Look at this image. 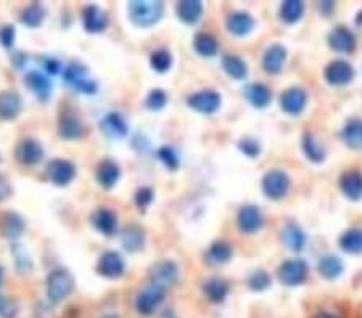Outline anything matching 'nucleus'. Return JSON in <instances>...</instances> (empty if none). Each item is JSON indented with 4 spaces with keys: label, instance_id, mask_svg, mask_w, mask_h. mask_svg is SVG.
I'll use <instances>...</instances> for the list:
<instances>
[{
    "label": "nucleus",
    "instance_id": "f257e3e1",
    "mask_svg": "<svg viewBox=\"0 0 362 318\" xmlns=\"http://www.w3.org/2000/svg\"><path fill=\"white\" fill-rule=\"evenodd\" d=\"M75 276L68 269H55L47 275L45 294L50 304H61L75 291Z\"/></svg>",
    "mask_w": 362,
    "mask_h": 318
},
{
    "label": "nucleus",
    "instance_id": "f03ea898",
    "mask_svg": "<svg viewBox=\"0 0 362 318\" xmlns=\"http://www.w3.org/2000/svg\"><path fill=\"white\" fill-rule=\"evenodd\" d=\"M130 22L139 28H151L158 24L165 13V5L158 0H134L128 5Z\"/></svg>",
    "mask_w": 362,
    "mask_h": 318
},
{
    "label": "nucleus",
    "instance_id": "7ed1b4c3",
    "mask_svg": "<svg viewBox=\"0 0 362 318\" xmlns=\"http://www.w3.org/2000/svg\"><path fill=\"white\" fill-rule=\"evenodd\" d=\"M63 81L70 86L73 90L84 93V95H93L98 90L97 81L91 76V72L82 63H70L63 70Z\"/></svg>",
    "mask_w": 362,
    "mask_h": 318
},
{
    "label": "nucleus",
    "instance_id": "20e7f679",
    "mask_svg": "<svg viewBox=\"0 0 362 318\" xmlns=\"http://www.w3.org/2000/svg\"><path fill=\"white\" fill-rule=\"evenodd\" d=\"M149 280L150 285H156L163 289L171 288L179 280V267H177L174 260L161 259L150 267Z\"/></svg>",
    "mask_w": 362,
    "mask_h": 318
},
{
    "label": "nucleus",
    "instance_id": "39448f33",
    "mask_svg": "<svg viewBox=\"0 0 362 318\" xmlns=\"http://www.w3.org/2000/svg\"><path fill=\"white\" fill-rule=\"evenodd\" d=\"M290 177L287 175V172H283L280 169H272L269 172H266V175L262 177L261 180L262 191H264V195L267 198H271V200H282L288 193V190H290Z\"/></svg>",
    "mask_w": 362,
    "mask_h": 318
},
{
    "label": "nucleus",
    "instance_id": "423d86ee",
    "mask_svg": "<svg viewBox=\"0 0 362 318\" xmlns=\"http://www.w3.org/2000/svg\"><path fill=\"white\" fill-rule=\"evenodd\" d=\"M165 294L166 289H163L156 285H149L135 297V310L145 317L153 315L156 309L163 304V301H165Z\"/></svg>",
    "mask_w": 362,
    "mask_h": 318
},
{
    "label": "nucleus",
    "instance_id": "0eeeda50",
    "mask_svg": "<svg viewBox=\"0 0 362 318\" xmlns=\"http://www.w3.org/2000/svg\"><path fill=\"white\" fill-rule=\"evenodd\" d=\"M308 272V264L303 259H288L280 264L277 275L285 286H298L306 281Z\"/></svg>",
    "mask_w": 362,
    "mask_h": 318
},
{
    "label": "nucleus",
    "instance_id": "6e6552de",
    "mask_svg": "<svg viewBox=\"0 0 362 318\" xmlns=\"http://www.w3.org/2000/svg\"><path fill=\"white\" fill-rule=\"evenodd\" d=\"M77 169L76 166L71 163L70 159H52L49 164H47V177L52 184L56 186H66L70 185L73 180L76 179Z\"/></svg>",
    "mask_w": 362,
    "mask_h": 318
},
{
    "label": "nucleus",
    "instance_id": "1a4fd4ad",
    "mask_svg": "<svg viewBox=\"0 0 362 318\" xmlns=\"http://www.w3.org/2000/svg\"><path fill=\"white\" fill-rule=\"evenodd\" d=\"M44 147L39 140L36 138H23L20 140L17 148H15V158L23 166H36L44 159Z\"/></svg>",
    "mask_w": 362,
    "mask_h": 318
},
{
    "label": "nucleus",
    "instance_id": "9d476101",
    "mask_svg": "<svg viewBox=\"0 0 362 318\" xmlns=\"http://www.w3.org/2000/svg\"><path fill=\"white\" fill-rule=\"evenodd\" d=\"M279 103L283 113L290 114V116H298L308 105V93L301 87H290L282 92Z\"/></svg>",
    "mask_w": 362,
    "mask_h": 318
},
{
    "label": "nucleus",
    "instance_id": "9b49d317",
    "mask_svg": "<svg viewBox=\"0 0 362 318\" xmlns=\"http://www.w3.org/2000/svg\"><path fill=\"white\" fill-rule=\"evenodd\" d=\"M223 98L216 90H200L187 98V105L202 114H213L221 108Z\"/></svg>",
    "mask_w": 362,
    "mask_h": 318
},
{
    "label": "nucleus",
    "instance_id": "f8f14e48",
    "mask_svg": "<svg viewBox=\"0 0 362 318\" xmlns=\"http://www.w3.org/2000/svg\"><path fill=\"white\" fill-rule=\"evenodd\" d=\"M354 67L345 60H335L324 70V77L330 86H346L354 79Z\"/></svg>",
    "mask_w": 362,
    "mask_h": 318
},
{
    "label": "nucleus",
    "instance_id": "ddd939ff",
    "mask_svg": "<svg viewBox=\"0 0 362 318\" xmlns=\"http://www.w3.org/2000/svg\"><path fill=\"white\" fill-rule=\"evenodd\" d=\"M98 273L105 278L116 280L126 273V262L123 255L116 251H107L100 255L97 264Z\"/></svg>",
    "mask_w": 362,
    "mask_h": 318
},
{
    "label": "nucleus",
    "instance_id": "4468645a",
    "mask_svg": "<svg viewBox=\"0 0 362 318\" xmlns=\"http://www.w3.org/2000/svg\"><path fill=\"white\" fill-rule=\"evenodd\" d=\"M329 45L330 49L338 51V54H353L358 45V39L353 31L346 26H337L330 31L329 34Z\"/></svg>",
    "mask_w": 362,
    "mask_h": 318
},
{
    "label": "nucleus",
    "instance_id": "2eb2a0df",
    "mask_svg": "<svg viewBox=\"0 0 362 318\" xmlns=\"http://www.w3.org/2000/svg\"><path fill=\"white\" fill-rule=\"evenodd\" d=\"M237 225L240 228V232L246 234H253L256 232H259L262 225H264V217H262L259 207L253 205H246L241 207L237 216Z\"/></svg>",
    "mask_w": 362,
    "mask_h": 318
},
{
    "label": "nucleus",
    "instance_id": "dca6fc26",
    "mask_svg": "<svg viewBox=\"0 0 362 318\" xmlns=\"http://www.w3.org/2000/svg\"><path fill=\"white\" fill-rule=\"evenodd\" d=\"M110 18L108 13L98 5H87L82 10V24L84 29L91 34H98L108 28Z\"/></svg>",
    "mask_w": 362,
    "mask_h": 318
},
{
    "label": "nucleus",
    "instance_id": "f3484780",
    "mask_svg": "<svg viewBox=\"0 0 362 318\" xmlns=\"http://www.w3.org/2000/svg\"><path fill=\"white\" fill-rule=\"evenodd\" d=\"M100 130L107 137L113 140L124 138L129 134V124L121 113L112 111L107 113L100 119Z\"/></svg>",
    "mask_w": 362,
    "mask_h": 318
},
{
    "label": "nucleus",
    "instance_id": "a211bd4d",
    "mask_svg": "<svg viewBox=\"0 0 362 318\" xmlns=\"http://www.w3.org/2000/svg\"><path fill=\"white\" fill-rule=\"evenodd\" d=\"M287 61V49L282 44H272L267 47L264 55H262V70L267 74L276 76L283 70V65Z\"/></svg>",
    "mask_w": 362,
    "mask_h": 318
},
{
    "label": "nucleus",
    "instance_id": "6ab92c4d",
    "mask_svg": "<svg viewBox=\"0 0 362 318\" xmlns=\"http://www.w3.org/2000/svg\"><path fill=\"white\" fill-rule=\"evenodd\" d=\"M23 111V98L15 90L0 92V119L13 121Z\"/></svg>",
    "mask_w": 362,
    "mask_h": 318
},
{
    "label": "nucleus",
    "instance_id": "aec40b11",
    "mask_svg": "<svg viewBox=\"0 0 362 318\" xmlns=\"http://www.w3.org/2000/svg\"><path fill=\"white\" fill-rule=\"evenodd\" d=\"M24 86L29 88L31 92L34 93L36 97L42 102H47L52 95V81L49 79V76L44 74L40 71H29L28 74L24 76Z\"/></svg>",
    "mask_w": 362,
    "mask_h": 318
},
{
    "label": "nucleus",
    "instance_id": "412c9836",
    "mask_svg": "<svg viewBox=\"0 0 362 318\" xmlns=\"http://www.w3.org/2000/svg\"><path fill=\"white\" fill-rule=\"evenodd\" d=\"M91 222L96 227V230L105 234V237H113L118 232V216L107 207H98V209L93 211Z\"/></svg>",
    "mask_w": 362,
    "mask_h": 318
},
{
    "label": "nucleus",
    "instance_id": "4be33fe9",
    "mask_svg": "<svg viewBox=\"0 0 362 318\" xmlns=\"http://www.w3.org/2000/svg\"><path fill=\"white\" fill-rule=\"evenodd\" d=\"M145 244V232L137 223H129L121 230V246L128 253H139Z\"/></svg>",
    "mask_w": 362,
    "mask_h": 318
},
{
    "label": "nucleus",
    "instance_id": "5701e85b",
    "mask_svg": "<svg viewBox=\"0 0 362 318\" xmlns=\"http://www.w3.org/2000/svg\"><path fill=\"white\" fill-rule=\"evenodd\" d=\"M225 26H227V31L230 34L237 35V38H245V35H248L255 29L256 22L250 13L234 12L227 17Z\"/></svg>",
    "mask_w": 362,
    "mask_h": 318
},
{
    "label": "nucleus",
    "instance_id": "b1692460",
    "mask_svg": "<svg viewBox=\"0 0 362 318\" xmlns=\"http://www.w3.org/2000/svg\"><path fill=\"white\" fill-rule=\"evenodd\" d=\"M24 228V218L17 212H5L2 214V217H0V232H2L3 238L15 241V239L23 237Z\"/></svg>",
    "mask_w": 362,
    "mask_h": 318
},
{
    "label": "nucleus",
    "instance_id": "393cba45",
    "mask_svg": "<svg viewBox=\"0 0 362 318\" xmlns=\"http://www.w3.org/2000/svg\"><path fill=\"white\" fill-rule=\"evenodd\" d=\"M340 189L351 201L362 200V172L351 169L340 177Z\"/></svg>",
    "mask_w": 362,
    "mask_h": 318
},
{
    "label": "nucleus",
    "instance_id": "a878e982",
    "mask_svg": "<svg viewBox=\"0 0 362 318\" xmlns=\"http://www.w3.org/2000/svg\"><path fill=\"white\" fill-rule=\"evenodd\" d=\"M59 134L65 140H80L84 137V124L76 114L63 113L59 118Z\"/></svg>",
    "mask_w": 362,
    "mask_h": 318
},
{
    "label": "nucleus",
    "instance_id": "bb28decb",
    "mask_svg": "<svg viewBox=\"0 0 362 318\" xmlns=\"http://www.w3.org/2000/svg\"><path fill=\"white\" fill-rule=\"evenodd\" d=\"M98 185L103 186V189H113L114 185L118 184L119 177H121V169L119 164L113 159H103L100 164H98L97 172H96Z\"/></svg>",
    "mask_w": 362,
    "mask_h": 318
},
{
    "label": "nucleus",
    "instance_id": "cd10ccee",
    "mask_svg": "<svg viewBox=\"0 0 362 318\" xmlns=\"http://www.w3.org/2000/svg\"><path fill=\"white\" fill-rule=\"evenodd\" d=\"M282 241L290 251L300 253L306 246V233L303 232V228L298 223L288 222L282 228Z\"/></svg>",
    "mask_w": 362,
    "mask_h": 318
},
{
    "label": "nucleus",
    "instance_id": "c85d7f7f",
    "mask_svg": "<svg viewBox=\"0 0 362 318\" xmlns=\"http://www.w3.org/2000/svg\"><path fill=\"white\" fill-rule=\"evenodd\" d=\"M229 291V283L224 278H219V276H213V278H209L203 283V294L213 304H223L227 299Z\"/></svg>",
    "mask_w": 362,
    "mask_h": 318
},
{
    "label": "nucleus",
    "instance_id": "c756f323",
    "mask_svg": "<svg viewBox=\"0 0 362 318\" xmlns=\"http://www.w3.org/2000/svg\"><path fill=\"white\" fill-rule=\"evenodd\" d=\"M243 95L255 108H266L272 100V92L262 82H251L243 88Z\"/></svg>",
    "mask_w": 362,
    "mask_h": 318
},
{
    "label": "nucleus",
    "instance_id": "7c9ffc66",
    "mask_svg": "<svg viewBox=\"0 0 362 318\" xmlns=\"http://www.w3.org/2000/svg\"><path fill=\"white\" fill-rule=\"evenodd\" d=\"M203 3L200 0H183L176 5L177 18L186 24H197L203 17Z\"/></svg>",
    "mask_w": 362,
    "mask_h": 318
},
{
    "label": "nucleus",
    "instance_id": "2f4dec72",
    "mask_svg": "<svg viewBox=\"0 0 362 318\" xmlns=\"http://www.w3.org/2000/svg\"><path fill=\"white\" fill-rule=\"evenodd\" d=\"M234 255V248L232 244L227 241H214L211 246L208 248L204 259L208 264L211 265H223L227 264Z\"/></svg>",
    "mask_w": 362,
    "mask_h": 318
},
{
    "label": "nucleus",
    "instance_id": "473e14b6",
    "mask_svg": "<svg viewBox=\"0 0 362 318\" xmlns=\"http://www.w3.org/2000/svg\"><path fill=\"white\" fill-rule=\"evenodd\" d=\"M342 140L346 147L353 150H362V119L353 118L346 121L342 130Z\"/></svg>",
    "mask_w": 362,
    "mask_h": 318
},
{
    "label": "nucleus",
    "instance_id": "72a5a7b5",
    "mask_svg": "<svg viewBox=\"0 0 362 318\" xmlns=\"http://www.w3.org/2000/svg\"><path fill=\"white\" fill-rule=\"evenodd\" d=\"M223 70L229 77H232L235 81H243L248 76V65L237 55H224L223 56Z\"/></svg>",
    "mask_w": 362,
    "mask_h": 318
},
{
    "label": "nucleus",
    "instance_id": "f704fd0d",
    "mask_svg": "<svg viewBox=\"0 0 362 318\" xmlns=\"http://www.w3.org/2000/svg\"><path fill=\"white\" fill-rule=\"evenodd\" d=\"M343 269H345L343 260L340 259L338 255H333V254L324 255L317 264L319 273H321V276H324L325 280L338 278V276L343 273Z\"/></svg>",
    "mask_w": 362,
    "mask_h": 318
},
{
    "label": "nucleus",
    "instance_id": "c9c22d12",
    "mask_svg": "<svg viewBox=\"0 0 362 318\" xmlns=\"http://www.w3.org/2000/svg\"><path fill=\"white\" fill-rule=\"evenodd\" d=\"M193 49L200 56H206V58H211L219 51V44L214 35L208 33H198L193 38Z\"/></svg>",
    "mask_w": 362,
    "mask_h": 318
},
{
    "label": "nucleus",
    "instance_id": "e433bc0d",
    "mask_svg": "<svg viewBox=\"0 0 362 318\" xmlns=\"http://www.w3.org/2000/svg\"><path fill=\"white\" fill-rule=\"evenodd\" d=\"M306 5L301 0H287L280 5V19L287 24H295L304 15Z\"/></svg>",
    "mask_w": 362,
    "mask_h": 318
},
{
    "label": "nucleus",
    "instance_id": "4c0bfd02",
    "mask_svg": "<svg viewBox=\"0 0 362 318\" xmlns=\"http://www.w3.org/2000/svg\"><path fill=\"white\" fill-rule=\"evenodd\" d=\"M340 248L348 254L362 253V230L361 228H349L338 239Z\"/></svg>",
    "mask_w": 362,
    "mask_h": 318
},
{
    "label": "nucleus",
    "instance_id": "58836bf2",
    "mask_svg": "<svg viewBox=\"0 0 362 318\" xmlns=\"http://www.w3.org/2000/svg\"><path fill=\"white\" fill-rule=\"evenodd\" d=\"M45 19V8L40 3H31L20 15V22L31 29L39 28Z\"/></svg>",
    "mask_w": 362,
    "mask_h": 318
},
{
    "label": "nucleus",
    "instance_id": "ea45409f",
    "mask_svg": "<svg viewBox=\"0 0 362 318\" xmlns=\"http://www.w3.org/2000/svg\"><path fill=\"white\" fill-rule=\"evenodd\" d=\"M301 143H303L304 154H306V158L309 161H312V163L319 164L325 159V150H324L322 145L319 143L316 138H314V135L304 134Z\"/></svg>",
    "mask_w": 362,
    "mask_h": 318
},
{
    "label": "nucleus",
    "instance_id": "a19ab883",
    "mask_svg": "<svg viewBox=\"0 0 362 318\" xmlns=\"http://www.w3.org/2000/svg\"><path fill=\"white\" fill-rule=\"evenodd\" d=\"M150 66L153 67L156 72H166L171 70L172 66V55L169 50L158 49L153 50L150 55Z\"/></svg>",
    "mask_w": 362,
    "mask_h": 318
},
{
    "label": "nucleus",
    "instance_id": "79ce46f5",
    "mask_svg": "<svg viewBox=\"0 0 362 318\" xmlns=\"http://www.w3.org/2000/svg\"><path fill=\"white\" fill-rule=\"evenodd\" d=\"M156 156H158V159L161 161L163 166H165L166 169H169V170L179 169L181 159H179V156H177L176 150L172 147H167V145H165V147L158 148V151H156Z\"/></svg>",
    "mask_w": 362,
    "mask_h": 318
},
{
    "label": "nucleus",
    "instance_id": "37998d69",
    "mask_svg": "<svg viewBox=\"0 0 362 318\" xmlns=\"http://www.w3.org/2000/svg\"><path fill=\"white\" fill-rule=\"evenodd\" d=\"M272 280H271V275L266 272V270H255V272H251L248 276V286L250 289L253 291H264L271 286Z\"/></svg>",
    "mask_w": 362,
    "mask_h": 318
},
{
    "label": "nucleus",
    "instance_id": "c03bdc74",
    "mask_svg": "<svg viewBox=\"0 0 362 318\" xmlns=\"http://www.w3.org/2000/svg\"><path fill=\"white\" fill-rule=\"evenodd\" d=\"M167 103V93L163 88H153L150 90L149 95L145 98V106L151 109V111H160L166 106Z\"/></svg>",
    "mask_w": 362,
    "mask_h": 318
},
{
    "label": "nucleus",
    "instance_id": "a18cd8bd",
    "mask_svg": "<svg viewBox=\"0 0 362 318\" xmlns=\"http://www.w3.org/2000/svg\"><path fill=\"white\" fill-rule=\"evenodd\" d=\"M153 200H155V191L151 190L150 186H142V189L135 191L134 195V202L140 211L146 209V207L153 202Z\"/></svg>",
    "mask_w": 362,
    "mask_h": 318
},
{
    "label": "nucleus",
    "instance_id": "49530a36",
    "mask_svg": "<svg viewBox=\"0 0 362 318\" xmlns=\"http://www.w3.org/2000/svg\"><path fill=\"white\" fill-rule=\"evenodd\" d=\"M239 150L251 159L258 158V156L261 154V145L258 140H255V138H241L239 142Z\"/></svg>",
    "mask_w": 362,
    "mask_h": 318
},
{
    "label": "nucleus",
    "instance_id": "de8ad7c7",
    "mask_svg": "<svg viewBox=\"0 0 362 318\" xmlns=\"http://www.w3.org/2000/svg\"><path fill=\"white\" fill-rule=\"evenodd\" d=\"M15 39H17V29L12 24H5L0 28V44L5 49H12L15 45Z\"/></svg>",
    "mask_w": 362,
    "mask_h": 318
},
{
    "label": "nucleus",
    "instance_id": "09e8293b",
    "mask_svg": "<svg viewBox=\"0 0 362 318\" xmlns=\"http://www.w3.org/2000/svg\"><path fill=\"white\" fill-rule=\"evenodd\" d=\"M42 66H44V70L52 76L59 74V72L63 70L60 61L56 58H52V56H45V58H42Z\"/></svg>",
    "mask_w": 362,
    "mask_h": 318
},
{
    "label": "nucleus",
    "instance_id": "8fccbe9b",
    "mask_svg": "<svg viewBox=\"0 0 362 318\" xmlns=\"http://www.w3.org/2000/svg\"><path fill=\"white\" fill-rule=\"evenodd\" d=\"M10 191H12V186H10L8 180L5 179L3 175H0V202H2L5 198H8Z\"/></svg>",
    "mask_w": 362,
    "mask_h": 318
},
{
    "label": "nucleus",
    "instance_id": "3c124183",
    "mask_svg": "<svg viewBox=\"0 0 362 318\" xmlns=\"http://www.w3.org/2000/svg\"><path fill=\"white\" fill-rule=\"evenodd\" d=\"M335 8V2H332V0H325V2H319V10H321V12L324 13V15H329L332 13V10Z\"/></svg>",
    "mask_w": 362,
    "mask_h": 318
},
{
    "label": "nucleus",
    "instance_id": "603ef678",
    "mask_svg": "<svg viewBox=\"0 0 362 318\" xmlns=\"http://www.w3.org/2000/svg\"><path fill=\"white\" fill-rule=\"evenodd\" d=\"M12 61H13V65L17 66V67H23L24 61H26V56L21 54V51H17V54H13Z\"/></svg>",
    "mask_w": 362,
    "mask_h": 318
},
{
    "label": "nucleus",
    "instance_id": "864d4df0",
    "mask_svg": "<svg viewBox=\"0 0 362 318\" xmlns=\"http://www.w3.org/2000/svg\"><path fill=\"white\" fill-rule=\"evenodd\" d=\"M314 318H340V317L335 314H330V312H319V314Z\"/></svg>",
    "mask_w": 362,
    "mask_h": 318
},
{
    "label": "nucleus",
    "instance_id": "5fc2aeb1",
    "mask_svg": "<svg viewBox=\"0 0 362 318\" xmlns=\"http://www.w3.org/2000/svg\"><path fill=\"white\" fill-rule=\"evenodd\" d=\"M356 24L361 26V28H362V10L358 13V17H356Z\"/></svg>",
    "mask_w": 362,
    "mask_h": 318
},
{
    "label": "nucleus",
    "instance_id": "6e6d98bb",
    "mask_svg": "<svg viewBox=\"0 0 362 318\" xmlns=\"http://www.w3.org/2000/svg\"><path fill=\"white\" fill-rule=\"evenodd\" d=\"M102 318H119L116 314H107V315H103Z\"/></svg>",
    "mask_w": 362,
    "mask_h": 318
},
{
    "label": "nucleus",
    "instance_id": "4d7b16f0",
    "mask_svg": "<svg viewBox=\"0 0 362 318\" xmlns=\"http://www.w3.org/2000/svg\"><path fill=\"white\" fill-rule=\"evenodd\" d=\"M2 281H3V269L0 267V285H2Z\"/></svg>",
    "mask_w": 362,
    "mask_h": 318
},
{
    "label": "nucleus",
    "instance_id": "13d9d810",
    "mask_svg": "<svg viewBox=\"0 0 362 318\" xmlns=\"http://www.w3.org/2000/svg\"><path fill=\"white\" fill-rule=\"evenodd\" d=\"M3 301H5V297H2V296H0V307H2V304H3Z\"/></svg>",
    "mask_w": 362,
    "mask_h": 318
},
{
    "label": "nucleus",
    "instance_id": "bf43d9fd",
    "mask_svg": "<svg viewBox=\"0 0 362 318\" xmlns=\"http://www.w3.org/2000/svg\"><path fill=\"white\" fill-rule=\"evenodd\" d=\"M0 163H2V156H0Z\"/></svg>",
    "mask_w": 362,
    "mask_h": 318
}]
</instances>
